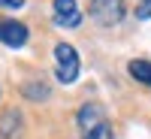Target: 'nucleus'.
<instances>
[{
	"label": "nucleus",
	"instance_id": "nucleus-1",
	"mask_svg": "<svg viewBox=\"0 0 151 139\" xmlns=\"http://www.w3.org/2000/svg\"><path fill=\"white\" fill-rule=\"evenodd\" d=\"M76 121H79L82 139H112V127L97 103H85L79 109V115H76Z\"/></svg>",
	"mask_w": 151,
	"mask_h": 139
},
{
	"label": "nucleus",
	"instance_id": "nucleus-2",
	"mask_svg": "<svg viewBox=\"0 0 151 139\" xmlns=\"http://www.w3.org/2000/svg\"><path fill=\"white\" fill-rule=\"evenodd\" d=\"M79 52L70 45V42H58L55 45V76L60 85H73L76 79H79Z\"/></svg>",
	"mask_w": 151,
	"mask_h": 139
},
{
	"label": "nucleus",
	"instance_id": "nucleus-3",
	"mask_svg": "<svg viewBox=\"0 0 151 139\" xmlns=\"http://www.w3.org/2000/svg\"><path fill=\"white\" fill-rule=\"evenodd\" d=\"M88 15H91L100 27H115V24L127 15L124 0H91L88 3Z\"/></svg>",
	"mask_w": 151,
	"mask_h": 139
},
{
	"label": "nucleus",
	"instance_id": "nucleus-4",
	"mask_svg": "<svg viewBox=\"0 0 151 139\" xmlns=\"http://www.w3.org/2000/svg\"><path fill=\"white\" fill-rule=\"evenodd\" d=\"M52 18L60 27H79L82 24V12L76 0H55L52 3Z\"/></svg>",
	"mask_w": 151,
	"mask_h": 139
},
{
	"label": "nucleus",
	"instance_id": "nucleus-5",
	"mask_svg": "<svg viewBox=\"0 0 151 139\" xmlns=\"http://www.w3.org/2000/svg\"><path fill=\"white\" fill-rule=\"evenodd\" d=\"M0 42H6L9 48H21L24 42H27V27H24L21 21H0Z\"/></svg>",
	"mask_w": 151,
	"mask_h": 139
},
{
	"label": "nucleus",
	"instance_id": "nucleus-6",
	"mask_svg": "<svg viewBox=\"0 0 151 139\" xmlns=\"http://www.w3.org/2000/svg\"><path fill=\"white\" fill-rule=\"evenodd\" d=\"M24 136V121L18 109H6L0 115V139H21Z\"/></svg>",
	"mask_w": 151,
	"mask_h": 139
},
{
	"label": "nucleus",
	"instance_id": "nucleus-7",
	"mask_svg": "<svg viewBox=\"0 0 151 139\" xmlns=\"http://www.w3.org/2000/svg\"><path fill=\"white\" fill-rule=\"evenodd\" d=\"M127 70H130V76L136 82H142V85L151 88V60H130Z\"/></svg>",
	"mask_w": 151,
	"mask_h": 139
},
{
	"label": "nucleus",
	"instance_id": "nucleus-8",
	"mask_svg": "<svg viewBox=\"0 0 151 139\" xmlns=\"http://www.w3.org/2000/svg\"><path fill=\"white\" fill-rule=\"evenodd\" d=\"M21 94L30 97V100H45L48 97V88L40 85V82H30V85H21Z\"/></svg>",
	"mask_w": 151,
	"mask_h": 139
},
{
	"label": "nucleus",
	"instance_id": "nucleus-9",
	"mask_svg": "<svg viewBox=\"0 0 151 139\" xmlns=\"http://www.w3.org/2000/svg\"><path fill=\"white\" fill-rule=\"evenodd\" d=\"M0 6H6V9H21L24 0H0Z\"/></svg>",
	"mask_w": 151,
	"mask_h": 139
},
{
	"label": "nucleus",
	"instance_id": "nucleus-10",
	"mask_svg": "<svg viewBox=\"0 0 151 139\" xmlns=\"http://www.w3.org/2000/svg\"><path fill=\"white\" fill-rule=\"evenodd\" d=\"M142 3H151V0H142Z\"/></svg>",
	"mask_w": 151,
	"mask_h": 139
}]
</instances>
